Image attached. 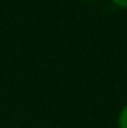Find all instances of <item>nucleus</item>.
<instances>
[{
  "instance_id": "1",
  "label": "nucleus",
  "mask_w": 127,
  "mask_h": 128,
  "mask_svg": "<svg viewBox=\"0 0 127 128\" xmlns=\"http://www.w3.org/2000/svg\"><path fill=\"white\" fill-rule=\"evenodd\" d=\"M117 126L119 128H127V104L119 110L117 115Z\"/></svg>"
},
{
  "instance_id": "2",
  "label": "nucleus",
  "mask_w": 127,
  "mask_h": 128,
  "mask_svg": "<svg viewBox=\"0 0 127 128\" xmlns=\"http://www.w3.org/2000/svg\"><path fill=\"white\" fill-rule=\"evenodd\" d=\"M114 5L117 6H122V8H127V0H111Z\"/></svg>"
}]
</instances>
